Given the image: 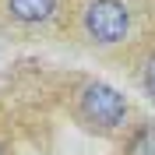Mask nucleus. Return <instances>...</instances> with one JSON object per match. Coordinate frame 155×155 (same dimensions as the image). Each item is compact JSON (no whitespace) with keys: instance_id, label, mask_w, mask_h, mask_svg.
Segmentation results:
<instances>
[{"instance_id":"nucleus-5","label":"nucleus","mask_w":155,"mask_h":155,"mask_svg":"<svg viewBox=\"0 0 155 155\" xmlns=\"http://www.w3.org/2000/svg\"><path fill=\"white\" fill-rule=\"evenodd\" d=\"M141 85H145V92L155 99V53L145 60V71H141Z\"/></svg>"},{"instance_id":"nucleus-2","label":"nucleus","mask_w":155,"mask_h":155,"mask_svg":"<svg viewBox=\"0 0 155 155\" xmlns=\"http://www.w3.org/2000/svg\"><path fill=\"white\" fill-rule=\"evenodd\" d=\"M127 28H130V14L120 0H92L85 7V32L102 46L120 42Z\"/></svg>"},{"instance_id":"nucleus-4","label":"nucleus","mask_w":155,"mask_h":155,"mask_svg":"<svg viewBox=\"0 0 155 155\" xmlns=\"http://www.w3.org/2000/svg\"><path fill=\"white\" fill-rule=\"evenodd\" d=\"M127 155H155V127H141L134 137H130V145H127Z\"/></svg>"},{"instance_id":"nucleus-1","label":"nucleus","mask_w":155,"mask_h":155,"mask_svg":"<svg viewBox=\"0 0 155 155\" xmlns=\"http://www.w3.org/2000/svg\"><path fill=\"white\" fill-rule=\"evenodd\" d=\"M78 109H81V120L92 124V127H99V130H116V127L127 120L124 95H120L113 85H106V81H92V85H85Z\"/></svg>"},{"instance_id":"nucleus-3","label":"nucleus","mask_w":155,"mask_h":155,"mask_svg":"<svg viewBox=\"0 0 155 155\" xmlns=\"http://www.w3.org/2000/svg\"><path fill=\"white\" fill-rule=\"evenodd\" d=\"M57 0H7V14L21 25H39V21L53 18Z\"/></svg>"},{"instance_id":"nucleus-6","label":"nucleus","mask_w":155,"mask_h":155,"mask_svg":"<svg viewBox=\"0 0 155 155\" xmlns=\"http://www.w3.org/2000/svg\"><path fill=\"white\" fill-rule=\"evenodd\" d=\"M0 155H4V148H0Z\"/></svg>"}]
</instances>
